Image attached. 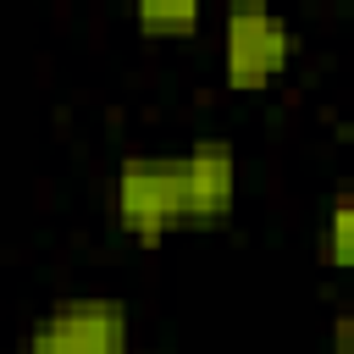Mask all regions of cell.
<instances>
[{
  "label": "cell",
  "instance_id": "cell-6",
  "mask_svg": "<svg viewBox=\"0 0 354 354\" xmlns=\"http://www.w3.org/2000/svg\"><path fill=\"white\" fill-rule=\"evenodd\" d=\"M348 227H354V199L348 194H337L332 199V210H326V266L332 271H348Z\"/></svg>",
  "mask_w": 354,
  "mask_h": 354
},
{
  "label": "cell",
  "instance_id": "cell-4",
  "mask_svg": "<svg viewBox=\"0 0 354 354\" xmlns=\"http://www.w3.org/2000/svg\"><path fill=\"white\" fill-rule=\"evenodd\" d=\"M183 199H188V227H216L238 205V155L227 138H194L183 155Z\"/></svg>",
  "mask_w": 354,
  "mask_h": 354
},
{
  "label": "cell",
  "instance_id": "cell-2",
  "mask_svg": "<svg viewBox=\"0 0 354 354\" xmlns=\"http://www.w3.org/2000/svg\"><path fill=\"white\" fill-rule=\"evenodd\" d=\"M293 22L266 6V0H232L221 17V77L238 94H254L266 83H277L293 66Z\"/></svg>",
  "mask_w": 354,
  "mask_h": 354
},
{
  "label": "cell",
  "instance_id": "cell-7",
  "mask_svg": "<svg viewBox=\"0 0 354 354\" xmlns=\"http://www.w3.org/2000/svg\"><path fill=\"white\" fill-rule=\"evenodd\" d=\"M348 332H354V321L337 315V321H332V354H348Z\"/></svg>",
  "mask_w": 354,
  "mask_h": 354
},
{
  "label": "cell",
  "instance_id": "cell-3",
  "mask_svg": "<svg viewBox=\"0 0 354 354\" xmlns=\"http://www.w3.org/2000/svg\"><path fill=\"white\" fill-rule=\"evenodd\" d=\"M17 354H133V315L111 293H66L28 326Z\"/></svg>",
  "mask_w": 354,
  "mask_h": 354
},
{
  "label": "cell",
  "instance_id": "cell-1",
  "mask_svg": "<svg viewBox=\"0 0 354 354\" xmlns=\"http://www.w3.org/2000/svg\"><path fill=\"white\" fill-rule=\"evenodd\" d=\"M111 210H116V227L138 249H155L171 232H183L188 199H183L177 155H127L116 166V183H111Z\"/></svg>",
  "mask_w": 354,
  "mask_h": 354
},
{
  "label": "cell",
  "instance_id": "cell-5",
  "mask_svg": "<svg viewBox=\"0 0 354 354\" xmlns=\"http://www.w3.org/2000/svg\"><path fill=\"white\" fill-rule=\"evenodd\" d=\"M133 22L149 39H188L205 22V0H133Z\"/></svg>",
  "mask_w": 354,
  "mask_h": 354
}]
</instances>
